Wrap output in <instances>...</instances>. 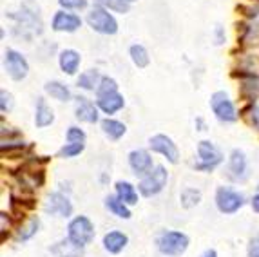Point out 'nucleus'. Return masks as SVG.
Instances as JSON below:
<instances>
[{
  "label": "nucleus",
  "instance_id": "nucleus-1",
  "mask_svg": "<svg viewBox=\"0 0 259 257\" xmlns=\"http://www.w3.org/2000/svg\"><path fill=\"white\" fill-rule=\"evenodd\" d=\"M156 250L163 257H182L189 250L190 237L182 230H172V228H165L160 230L154 237Z\"/></svg>",
  "mask_w": 259,
  "mask_h": 257
},
{
  "label": "nucleus",
  "instance_id": "nucleus-2",
  "mask_svg": "<svg viewBox=\"0 0 259 257\" xmlns=\"http://www.w3.org/2000/svg\"><path fill=\"white\" fill-rule=\"evenodd\" d=\"M214 205L223 216H234L246 205V196L232 185H220L214 192Z\"/></svg>",
  "mask_w": 259,
  "mask_h": 257
},
{
  "label": "nucleus",
  "instance_id": "nucleus-3",
  "mask_svg": "<svg viewBox=\"0 0 259 257\" xmlns=\"http://www.w3.org/2000/svg\"><path fill=\"white\" fill-rule=\"evenodd\" d=\"M65 230H67L65 237L73 241L74 244H78V246H82V248H87L96 237L95 223L91 221L89 216H83V214L73 216V218L69 219Z\"/></svg>",
  "mask_w": 259,
  "mask_h": 257
},
{
  "label": "nucleus",
  "instance_id": "nucleus-4",
  "mask_svg": "<svg viewBox=\"0 0 259 257\" xmlns=\"http://www.w3.org/2000/svg\"><path fill=\"white\" fill-rule=\"evenodd\" d=\"M196 154H198V163L192 165V168L198 172H214L221 163L225 161L223 152L216 143H212L210 140H201L196 145Z\"/></svg>",
  "mask_w": 259,
  "mask_h": 257
},
{
  "label": "nucleus",
  "instance_id": "nucleus-5",
  "mask_svg": "<svg viewBox=\"0 0 259 257\" xmlns=\"http://www.w3.org/2000/svg\"><path fill=\"white\" fill-rule=\"evenodd\" d=\"M208 105H210V111H212V114H214V118H216L220 123L230 125L239 120L238 107H236V103L230 98L229 93H225V91L212 93Z\"/></svg>",
  "mask_w": 259,
  "mask_h": 257
},
{
  "label": "nucleus",
  "instance_id": "nucleus-6",
  "mask_svg": "<svg viewBox=\"0 0 259 257\" xmlns=\"http://www.w3.org/2000/svg\"><path fill=\"white\" fill-rule=\"evenodd\" d=\"M85 24L91 27V31H95L98 34H104V36H112V34H116L118 29H120L114 13H111L105 8H100V6H93L89 9V13L85 17Z\"/></svg>",
  "mask_w": 259,
  "mask_h": 257
},
{
  "label": "nucleus",
  "instance_id": "nucleus-7",
  "mask_svg": "<svg viewBox=\"0 0 259 257\" xmlns=\"http://www.w3.org/2000/svg\"><path fill=\"white\" fill-rule=\"evenodd\" d=\"M42 210H44V214L51 216V218L71 219L73 218L74 206L67 192L53 190V192H49L48 196H46V199H44Z\"/></svg>",
  "mask_w": 259,
  "mask_h": 257
},
{
  "label": "nucleus",
  "instance_id": "nucleus-8",
  "mask_svg": "<svg viewBox=\"0 0 259 257\" xmlns=\"http://www.w3.org/2000/svg\"><path fill=\"white\" fill-rule=\"evenodd\" d=\"M168 183V170L165 165L156 163L154 168L149 172L147 176H143L138 181V190L140 196L143 197H156L158 194H161L165 190Z\"/></svg>",
  "mask_w": 259,
  "mask_h": 257
},
{
  "label": "nucleus",
  "instance_id": "nucleus-9",
  "mask_svg": "<svg viewBox=\"0 0 259 257\" xmlns=\"http://www.w3.org/2000/svg\"><path fill=\"white\" fill-rule=\"evenodd\" d=\"M4 69L13 81H22L29 74V62L18 49L8 48L4 51Z\"/></svg>",
  "mask_w": 259,
  "mask_h": 257
},
{
  "label": "nucleus",
  "instance_id": "nucleus-10",
  "mask_svg": "<svg viewBox=\"0 0 259 257\" xmlns=\"http://www.w3.org/2000/svg\"><path fill=\"white\" fill-rule=\"evenodd\" d=\"M147 143L149 150L154 152V154H160L161 158L167 159V163H170V165H178L180 163V149H178V145L174 143V140L170 136H167L163 133L152 134Z\"/></svg>",
  "mask_w": 259,
  "mask_h": 257
},
{
  "label": "nucleus",
  "instance_id": "nucleus-11",
  "mask_svg": "<svg viewBox=\"0 0 259 257\" xmlns=\"http://www.w3.org/2000/svg\"><path fill=\"white\" fill-rule=\"evenodd\" d=\"M83 26L82 17L74 11H65V9H58L55 11L51 18V29L55 33H65L73 34L76 31H80V27Z\"/></svg>",
  "mask_w": 259,
  "mask_h": 257
},
{
  "label": "nucleus",
  "instance_id": "nucleus-12",
  "mask_svg": "<svg viewBox=\"0 0 259 257\" xmlns=\"http://www.w3.org/2000/svg\"><path fill=\"white\" fill-rule=\"evenodd\" d=\"M127 163H129L131 172L138 180H142L143 176H147L156 165L149 149H133L129 152V156H127Z\"/></svg>",
  "mask_w": 259,
  "mask_h": 257
},
{
  "label": "nucleus",
  "instance_id": "nucleus-13",
  "mask_svg": "<svg viewBox=\"0 0 259 257\" xmlns=\"http://www.w3.org/2000/svg\"><path fill=\"white\" fill-rule=\"evenodd\" d=\"M100 109L96 105V102H93L91 98H87L85 95L74 96V118L80 123H89L95 125L100 123Z\"/></svg>",
  "mask_w": 259,
  "mask_h": 257
},
{
  "label": "nucleus",
  "instance_id": "nucleus-14",
  "mask_svg": "<svg viewBox=\"0 0 259 257\" xmlns=\"http://www.w3.org/2000/svg\"><path fill=\"white\" fill-rule=\"evenodd\" d=\"M248 158H246L243 149H232L229 158H227V172L234 181H243L248 180Z\"/></svg>",
  "mask_w": 259,
  "mask_h": 257
},
{
  "label": "nucleus",
  "instance_id": "nucleus-15",
  "mask_svg": "<svg viewBox=\"0 0 259 257\" xmlns=\"http://www.w3.org/2000/svg\"><path fill=\"white\" fill-rule=\"evenodd\" d=\"M129 244V236L123 230L112 228V230L105 232L102 237V248L109 253V255H118L127 248Z\"/></svg>",
  "mask_w": 259,
  "mask_h": 257
},
{
  "label": "nucleus",
  "instance_id": "nucleus-16",
  "mask_svg": "<svg viewBox=\"0 0 259 257\" xmlns=\"http://www.w3.org/2000/svg\"><path fill=\"white\" fill-rule=\"evenodd\" d=\"M80 65H82V55L76 49L65 48L58 53V67L65 76H78Z\"/></svg>",
  "mask_w": 259,
  "mask_h": 257
},
{
  "label": "nucleus",
  "instance_id": "nucleus-17",
  "mask_svg": "<svg viewBox=\"0 0 259 257\" xmlns=\"http://www.w3.org/2000/svg\"><path fill=\"white\" fill-rule=\"evenodd\" d=\"M96 105L102 111V114L107 116H114L125 107V98L121 95L120 91L118 93H112V95H105V96H96L95 98Z\"/></svg>",
  "mask_w": 259,
  "mask_h": 257
},
{
  "label": "nucleus",
  "instance_id": "nucleus-18",
  "mask_svg": "<svg viewBox=\"0 0 259 257\" xmlns=\"http://www.w3.org/2000/svg\"><path fill=\"white\" fill-rule=\"evenodd\" d=\"M49 253L51 257H85V248L74 244L67 237H62L49 246Z\"/></svg>",
  "mask_w": 259,
  "mask_h": 257
},
{
  "label": "nucleus",
  "instance_id": "nucleus-19",
  "mask_svg": "<svg viewBox=\"0 0 259 257\" xmlns=\"http://www.w3.org/2000/svg\"><path fill=\"white\" fill-rule=\"evenodd\" d=\"M40 227H42V219L40 216H29L27 219H24L20 225L15 230V241L17 243H27L40 232Z\"/></svg>",
  "mask_w": 259,
  "mask_h": 257
},
{
  "label": "nucleus",
  "instance_id": "nucleus-20",
  "mask_svg": "<svg viewBox=\"0 0 259 257\" xmlns=\"http://www.w3.org/2000/svg\"><path fill=\"white\" fill-rule=\"evenodd\" d=\"M44 95L49 96L51 100L60 102V103H67V102H71V100H74L73 91L69 89V85L60 80L46 81V83H44Z\"/></svg>",
  "mask_w": 259,
  "mask_h": 257
},
{
  "label": "nucleus",
  "instance_id": "nucleus-21",
  "mask_svg": "<svg viewBox=\"0 0 259 257\" xmlns=\"http://www.w3.org/2000/svg\"><path fill=\"white\" fill-rule=\"evenodd\" d=\"M35 127L36 128H48L55 123V111L53 107L48 103V100L44 98V96H38L35 103Z\"/></svg>",
  "mask_w": 259,
  "mask_h": 257
},
{
  "label": "nucleus",
  "instance_id": "nucleus-22",
  "mask_svg": "<svg viewBox=\"0 0 259 257\" xmlns=\"http://www.w3.org/2000/svg\"><path fill=\"white\" fill-rule=\"evenodd\" d=\"M100 128L109 142H120L127 134V125L116 118H112V116H105L104 120L100 121Z\"/></svg>",
  "mask_w": 259,
  "mask_h": 257
},
{
  "label": "nucleus",
  "instance_id": "nucleus-23",
  "mask_svg": "<svg viewBox=\"0 0 259 257\" xmlns=\"http://www.w3.org/2000/svg\"><path fill=\"white\" fill-rule=\"evenodd\" d=\"M114 194L120 197L121 201L129 206H134L140 203V190L136 185H133L127 180H118L114 183Z\"/></svg>",
  "mask_w": 259,
  "mask_h": 257
},
{
  "label": "nucleus",
  "instance_id": "nucleus-24",
  "mask_svg": "<svg viewBox=\"0 0 259 257\" xmlns=\"http://www.w3.org/2000/svg\"><path fill=\"white\" fill-rule=\"evenodd\" d=\"M104 206L109 214L114 216V218H118V219H125V221H129V219L133 218V210H131V206L121 201L116 194H109V196H105Z\"/></svg>",
  "mask_w": 259,
  "mask_h": 257
},
{
  "label": "nucleus",
  "instance_id": "nucleus-25",
  "mask_svg": "<svg viewBox=\"0 0 259 257\" xmlns=\"http://www.w3.org/2000/svg\"><path fill=\"white\" fill-rule=\"evenodd\" d=\"M104 74L98 69H85L76 76V87L83 93H96Z\"/></svg>",
  "mask_w": 259,
  "mask_h": 257
},
{
  "label": "nucleus",
  "instance_id": "nucleus-26",
  "mask_svg": "<svg viewBox=\"0 0 259 257\" xmlns=\"http://www.w3.org/2000/svg\"><path fill=\"white\" fill-rule=\"evenodd\" d=\"M201 197H203V194H201L199 189L185 187V189H182V192H180V205H182V208L190 210L201 203Z\"/></svg>",
  "mask_w": 259,
  "mask_h": 257
},
{
  "label": "nucleus",
  "instance_id": "nucleus-27",
  "mask_svg": "<svg viewBox=\"0 0 259 257\" xmlns=\"http://www.w3.org/2000/svg\"><path fill=\"white\" fill-rule=\"evenodd\" d=\"M129 56H131V62L138 69H145L151 64V55H149L147 48L142 46V44H133L129 48Z\"/></svg>",
  "mask_w": 259,
  "mask_h": 257
},
{
  "label": "nucleus",
  "instance_id": "nucleus-28",
  "mask_svg": "<svg viewBox=\"0 0 259 257\" xmlns=\"http://www.w3.org/2000/svg\"><path fill=\"white\" fill-rule=\"evenodd\" d=\"M95 6L100 8L109 9L111 13H118V15H127L131 11V6L127 0H95Z\"/></svg>",
  "mask_w": 259,
  "mask_h": 257
},
{
  "label": "nucleus",
  "instance_id": "nucleus-29",
  "mask_svg": "<svg viewBox=\"0 0 259 257\" xmlns=\"http://www.w3.org/2000/svg\"><path fill=\"white\" fill-rule=\"evenodd\" d=\"M83 150H85V143H67L65 142L64 145L58 149L56 156H58L60 159H73V158H78Z\"/></svg>",
  "mask_w": 259,
  "mask_h": 257
},
{
  "label": "nucleus",
  "instance_id": "nucleus-30",
  "mask_svg": "<svg viewBox=\"0 0 259 257\" xmlns=\"http://www.w3.org/2000/svg\"><path fill=\"white\" fill-rule=\"evenodd\" d=\"M118 91H120L118 81L114 80L112 76H109V74H104V76H102V81H100L98 89H96V93H95V98H96V96L112 95V93H118Z\"/></svg>",
  "mask_w": 259,
  "mask_h": 257
},
{
  "label": "nucleus",
  "instance_id": "nucleus-31",
  "mask_svg": "<svg viewBox=\"0 0 259 257\" xmlns=\"http://www.w3.org/2000/svg\"><path fill=\"white\" fill-rule=\"evenodd\" d=\"M87 134L80 125H69L65 131V142L67 143H85Z\"/></svg>",
  "mask_w": 259,
  "mask_h": 257
},
{
  "label": "nucleus",
  "instance_id": "nucleus-32",
  "mask_svg": "<svg viewBox=\"0 0 259 257\" xmlns=\"http://www.w3.org/2000/svg\"><path fill=\"white\" fill-rule=\"evenodd\" d=\"M60 9H65V11H85L89 8V2L87 0H56Z\"/></svg>",
  "mask_w": 259,
  "mask_h": 257
},
{
  "label": "nucleus",
  "instance_id": "nucleus-33",
  "mask_svg": "<svg viewBox=\"0 0 259 257\" xmlns=\"http://www.w3.org/2000/svg\"><path fill=\"white\" fill-rule=\"evenodd\" d=\"M15 109V96L9 91L2 89L0 91V112L2 114H9Z\"/></svg>",
  "mask_w": 259,
  "mask_h": 257
},
{
  "label": "nucleus",
  "instance_id": "nucleus-34",
  "mask_svg": "<svg viewBox=\"0 0 259 257\" xmlns=\"http://www.w3.org/2000/svg\"><path fill=\"white\" fill-rule=\"evenodd\" d=\"M246 257H259V232L248 239V244H246Z\"/></svg>",
  "mask_w": 259,
  "mask_h": 257
},
{
  "label": "nucleus",
  "instance_id": "nucleus-35",
  "mask_svg": "<svg viewBox=\"0 0 259 257\" xmlns=\"http://www.w3.org/2000/svg\"><path fill=\"white\" fill-rule=\"evenodd\" d=\"M248 121L252 123V127H255V131H259V105L257 103H252L248 107Z\"/></svg>",
  "mask_w": 259,
  "mask_h": 257
},
{
  "label": "nucleus",
  "instance_id": "nucleus-36",
  "mask_svg": "<svg viewBox=\"0 0 259 257\" xmlns=\"http://www.w3.org/2000/svg\"><path fill=\"white\" fill-rule=\"evenodd\" d=\"M212 38H214V44L216 46H223L225 40H227V33H225V27L223 26H214V29H212Z\"/></svg>",
  "mask_w": 259,
  "mask_h": 257
},
{
  "label": "nucleus",
  "instance_id": "nucleus-37",
  "mask_svg": "<svg viewBox=\"0 0 259 257\" xmlns=\"http://www.w3.org/2000/svg\"><path fill=\"white\" fill-rule=\"evenodd\" d=\"M250 208H252V212L254 214H259V192H255L254 196L250 197Z\"/></svg>",
  "mask_w": 259,
  "mask_h": 257
},
{
  "label": "nucleus",
  "instance_id": "nucleus-38",
  "mask_svg": "<svg viewBox=\"0 0 259 257\" xmlns=\"http://www.w3.org/2000/svg\"><path fill=\"white\" fill-rule=\"evenodd\" d=\"M199 257H218V250L216 248H205L203 252L199 253Z\"/></svg>",
  "mask_w": 259,
  "mask_h": 257
},
{
  "label": "nucleus",
  "instance_id": "nucleus-39",
  "mask_svg": "<svg viewBox=\"0 0 259 257\" xmlns=\"http://www.w3.org/2000/svg\"><path fill=\"white\" fill-rule=\"evenodd\" d=\"M196 125H198V131H201V133H203V131H207V128H205L203 118H198V120H196Z\"/></svg>",
  "mask_w": 259,
  "mask_h": 257
},
{
  "label": "nucleus",
  "instance_id": "nucleus-40",
  "mask_svg": "<svg viewBox=\"0 0 259 257\" xmlns=\"http://www.w3.org/2000/svg\"><path fill=\"white\" fill-rule=\"evenodd\" d=\"M127 2H129V4H134V2H138V0H127Z\"/></svg>",
  "mask_w": 259,
  "mask_h": 257
},
{
  "label": "nucleus",
  "instance_id": "nucleus-41",
  "mask_svg": "<svg viewBox=\"0 0 259 257\" xmlns=\"http://www.w3.org/2000/svg\"><path fill=\"white\" fill-rule=\"evenodd\" d=\"M255 192H259V183H257V187H255Z\"/></svg>",
  "mask_w": 259,
  "mask_h": 257
}]
</instances>
